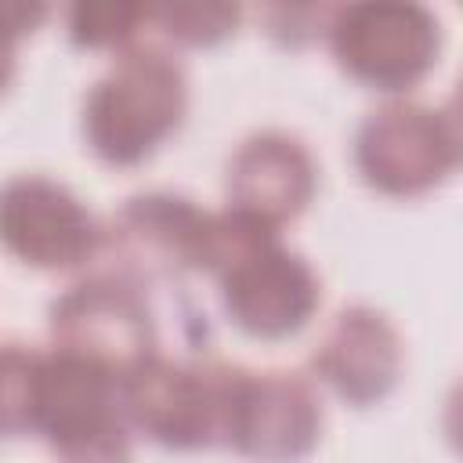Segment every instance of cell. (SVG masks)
<instances>
[{"mask_svg":"<svg viewBox=\"0 0 463 463\" xmlns=\"http://www.w3.org/2000/svg\"><path fill=\"white\" fill-rule=\"evenodd\" d=\"M4 430L36 434L58 463H130L123 380L61 347H4Z\"/></svg>","mask_w":463,"mask_h":463,"instance_id":"cell-1","label":"cell"},{"mask_svg":"<svg viewBox=\"0 0 463 463\" xmlns=\"http://www.w3.org/2000/svg\"><path fill=\"white\" fill-rule=\"evenodd\" d=\"M210 275L221 282L224 315L257 340L297 333L322 300L315 268L293 253L275 228L232 206L217 210Z\"/></svg>","mask_w":463,"mask_h":463,"instance_id":"cell-2","label":"cell"},{"mask_svg":"<svg viewBox=\"0 0 463 463\" xmlns=\"http://www.w3.org/2000/svg\"><path fill=\"white\" fill-rule=\"evenodd\" d=\"M188 76L152 43L127 47L83 98L87 148L109 166L145 163L184 119Z\"/></svg>","mask_w":463,"mask_h":463,"instance_id":"cell-3","label":"cell"},{"mask_svg":"<svg viewBox=\"0 0 463 463\" xmlns=\"http://www.w3.org/2000/svg\"><path fill=\"white\" fill-rule=\"evenodd\" d=\"M242 365L192 354H152L123 376V409L134 430L159 449L195 452L228 445L232 405Z\"/></svg>","mask_w":463,"mask_h":463,"instance_id":"cell-4","label":"cell"},{"mask_svg":"<svg viewBox=\"0 0 463 463\" xmlns=\"http://www.w3.org/2000/svg\"><path fill=\"white\" fill-rule=\"evenodd\" d=\"M47 329L51 347L80 354L116 373L119 380L159 354V329L145 297V282L119 271L72 282L61 297L51 300Z\"/></svg>","mask_w":463,"mask_h":463,"instance_id":"cell-5","label":"cell"},{"mask_svg":"<svg viewBox=\"0 0 463 463\" xmlns=\"http://www.w3.org/2000/svg\"><path fill=\"white\" fill-rule=\"evenodd\" d=\"M326 40L336 65L351 80L398 94L430 72L438 61L441 29L423 4L362 0L333 11Z\"/></svg>","mask_w":463,"mask_h":463,"instance_id":"cell-6","label":"cell"},{"mask_svg":"<svg viewBox=\"0 0 463 463\" xmlns=\"http://www.w3.org/2000/svg\"><path fill=\"white\" fill-rule=\"evenodd\" d=\"M213 210L177 192H137L105 224L101 253L112 271L137 282H177L188 271H210Z\"/></svg>","mask_w":463,"mask_h":463,"instance_id":"cell-7","label":"cell"},{"mask_svg":"<svg viewBox=\"0 0 463 463\" xmlns=\"http://www.w3.org/2000/svg\"><path fill=\"white\" fill-rule=\"evenodd\" d=\"M354 166L383 195L412 199L445 181L456 166L441 112L420 101H387L354 130Z\"/></svg>","mask_w":463,"mask_h":463,"instance_id":"cell-8","label":"cell"},{"mask_svg":"<svg viewBox=\"0 0 463 463\" xmlns=\"http://www.w3.org/2000/svg\"><path fill=\"white\" fill-rule=\"evenodd\" d=\"M0 235L7 250L40 271H72L101 253L105 228L61 184L40 174L11 177L0 203Z\"/></svg>","mask_w":463,"mask_h":463,"instance_id":"cell-9","label":"cell"},{"mask_svg":"<svg viewBox=\"0 0 463 463\" xmlns=\"http://www.w3.org/2000/svg\"><path fill=\"white\" fill-rule=\"evenodd\" d=\"M322 434V402L315 387L286 369H242L232 405L228 449L253 463H297Z\"/></svg>","mask_w":463,"mask_h":463,"instance_id":"cell-10","label":"cell"},{"mask_svg":"<svg viewBox=\"0 0 463 463\" xmlns=\"http://www.w3.org/2000/svg\"><path fill=\"white\" fill-rule=\"evenodd\" d=\"M405 365V347L391 318L369 304H351L336 311L318 347L311 351V373L347 405L383 402Z\"/></svg>","mask_w":463,"mask_h":463,"instance_id":"cell-11","label":"cell"},{"mask_svg":"<svg viewBox=\"0 0 463 463\" xmlns=\"http://www.w3.org/2000/svg\"><path fill=\"white\" fill-rule=\"evenodd\" d=\"M315 188H318V166L307 145L286 130L250 134L232 152L224 170L228 206L275 232L307 210Z\"/></svg>","mask_w":463,"mask_h":463,"instance_id":"cell-12","label":"cell"},{"mask_svg":"<svg viewBox=\"0 0 463 463\" xmlns=\"http://www.w3.org/2000/svg\"><path fill=\"white\" fill-rule=\"evenodd\" d=\"M69 40L87 51H127L134 36L148 25L145 4H119V0H80L65 14Z\"/></svg>","mask_w":463,"mask_h":463,"instance_id":"cell-13","label":"cell"},{"mask_svg":"<svg viewBox=\"0 0 463 463\" xmlns=\"http://www.w3.org/2000/svg\"><path fill=\"white\" fill-rule=\"evenodd\" d=\"M242 11L239 4H217V0H177V4H156L148 7V25L174 43L184 47H210L235 33Z\"/></svg>","mask_w":463,"mask_h":463,"instance_id":"cell-14","label":"cell"},{"mask_svg":"<svg viewBox=\"0 0 463 463\" xmlns=\"http://www.w3.org/2000/svg\"><path fill=\"white\" fill-rule=\"evenodd\" d=\"M333 11L336 7H326V4H275V7H264L260 18H264L271 40H279L286 47H304L315 36L329 33Z\"/></svg>","mask_w":463,"mask_h":463,"instance_id":"cell-15","label":"cell"},{"mask_svg":"<svg viewBox=\"0 0 463 463\" xmlns=\"http://www.w3.org/2000/svg\"><path fill=\"white\" fill-rule=\"evenodd\" d=\"M441 430H445V441L449 449L463 459V376L452 383L449 398H445V412H441Z\"/></svg>","mask_w":463,"mask_h":463,"instance_id":"cell-16","label":"cell"},{"mask_svg":"<svg viewBox=\"0 0 463 463\" xmlns=\"http://www.w3.org/2000/svg\"><path fill=\"white\" fill-rule=\"evenodd\" d=\"M441 123H445V134H449V145H452L456 163H463V76H459L456 90L449 94V101L441 109Z\"/></svg>","mask_w":463,"mask_h":463,"instance_id":"cell-17","label":"cell"}]
</instances>
